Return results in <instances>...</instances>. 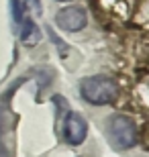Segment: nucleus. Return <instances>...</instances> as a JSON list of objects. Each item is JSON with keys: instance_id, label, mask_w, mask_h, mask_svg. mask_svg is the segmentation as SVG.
Returning a JSON list of instances; mask_svg holds the SVG:
<instances>
[{"instance_id": "f257e3e1", "label": "nucleus", "mask_w": 149, "mask_h": 157, "mask_svg": "<svg viewBox=\"0 0 149 157\" xmlns=\"http://www.w3.org/2000/svg\"><path fill=\"white\" fill-rule=\"evenodd\" d=\"M80 94L82 98L94 106H104L115 102L119 96L116 82L108 76H88L80 82Z\"/></svg>"}, {"instance_id": "f03ea898", "label": "nucleus", "mask_w": 149, "mask_h": 157, "mask_svg": "<svg viewBox=\"0 0 149 157\" xmlns=\"http://www.w3.org/2000/svg\"><path fill=\"white\" fill-rule=\"evenodd\" d=\"M108 137L116 149H131L137 145V124L127 114H112L108 118Z\"/></svg>"}, {"instance_id": "7ed1b4c3", "label": "nucleus", "mask_w": 149, "mask_h": 157, "mask_svg": "<svg viewBox=\"0 0 149 157\" xmlns=\"http://www.w3.org/2000/svg\"><path fill=\"white\" fill-rule=\"evenodd\" d=\"M88 23V14L82 6H63L55 12V25L61 31L68 33H78L86 27Z\"/></svg>"}, {"instance_id": "20e7f679", "label": "nucleus", "mask_w": 149, "mask_h": 157, "mask_svg": "<svg viewBox=\"0 0 149 157\" xmlns=\"http://www.w3.org/2000/svg\"><path fill=\"white\" fill-rule=\"evenodd\" d=\"M63 137L69 145H82L88 137V122L86 118L78 114V112H68L65 117V124H63Z\"/></svg>"}, {"instance_id": "39448f33", "label": "nucleus", "mask_w": 149, "mask_h": 157, "mask_svg": "<svg viewBox=\"0 0 149 157\" xmlns=\"http://www.w3.org/2000/svg\"><path fill=\"white\" fill-rule=\"evenodd\" d=\"M18 37H21V41H23L25 45H35V43L41 41V31H39V27H37L31 18H23Z\"/></svg>"}, {"instance_id": "423d86ee", "label": "nucleus", "mask_w": 149, "mask_h": 157, "mask_svg": "<svg viewBox=\"0 0 149 157\" xmlns=\"http://www.w3.org/2000/svg\"><path fill=\"white\" fill-rule=\"evenodd\" d=\"M25 6L21 0H10V14H12V21L17 25L23 23V18H25V10H23Z\"/></svg>"}, {"instance_id": "0eeeda50", "label": "nucleus", "mask_w": 149, "mask_h": 157, "mask_svg": "<svg viewBox=\"0 0 149 157\" xmlns=\"http://www.w3.org/2000/svg\"><path fill=\"white\" fill-rule=\"evenodd\" d=\"M25 4L29 6L31 10H35L37 14L41 12V0H25Z\"/></svg>"}, {"instance_id": "6e6552de", "label": "nucleus", "mask_w": 149, "mask_h": 157, "mask_svg": "<svg viewBox=\"0 0 149 157\" xmlns=\"http://www.w3.org/2000/svg\"><path fill=\"white\" fill-rule=\"evenodd\" d=\"M57 2H72V0H57Z\"/></svg>"}]
</instances>
